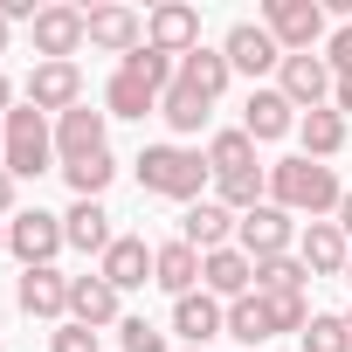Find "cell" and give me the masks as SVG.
<instances>
[{
    "mask_svg": "<svg viewBox=\"0 0 352 352\" xmlns=\"http://www.w3.org/2000/svg\"><path fill=\"white\" fill-rule=\"evenodd\" d=\"M270 201L283 208V214H311V221H324V214H338V201H345V187H338V173L331 166H318V159H276L270 166Z\"/></svg>",
    "mask_w": 352,
    "mask_h": 352,
    "instance_id": "6da1fadb",
    "label": "cell"
},
{
    "mask_svg": "<svg viewBox=\"0 0 352 352\" xmlns=\"http://www.w3.org/2000/svg\"><path fill=\"white\" fill-rule=\"evenodd\" d=\"M138 187L145 194H159V201H201V187H208V159L201 152H187V145H145L138 152Z\"/></svg>",
    "mask_w": 352,
    "mask_h": 352,
    "instance_id": "7a4b0ae2",
    "label": "cell"
},
{
    "mask_svg": "<svg viewBox=\"0 0 352 352\" xmlns=\"http://www.w3.org/2000/svg\"><path fill=\"white\" fill-rule=\"evenodd\" d=\"M8 145H0V166L14 173V180H35V173H49L56 166V131H49V118L35 111V104H14L8 118Z\"/></svg>",
    "mask_w": 352,
    "mask_h": 352,
    "instance_id": "3957f363",
    "label": "cell"
},
{
    "mask_svg": "<svg viewBox=\"0 0 352 352\" xmlns=\"http://www.w3.org/2000/svg\"><path fill=\"white\" fill-rule=\"evenodd\" d=\"M8 249L21 256V270H56V256L69 249L63 214H49V208H21V214L8 221Z\"/></svg>",
    "mask_w": 352,
    "mask_h": 352,
    "instance_id": "277c9868",
    "label": "cell"
},
{
    "mask_svg": "<svg viewBox=\"0 0 352 352\" xmlns=\"http://www.w3.org/2000/svg\"><path fill=\"white\" fill-rule=\"evenodd\" d=\"M263 28L276 35L283 56H311V49L324 42V8H318V0H270V8H263Z\"/></svg>",
    "mask_w": 352,
    "mask_h": 352,
    "instance_id": "5b68a950",
    "label": "cell"
},
{
    "mask_svg": "<svg viewBox=\"0 0 352 352\" xmlns=\"http://www.w3.org/2000/svg\"><path fill=\"white\" fill-rule=\"evenodd\" d=\"M290 242H297V221L276 208V201H263V208H249L242 221H235V249L249 256V263H270V256H290Z\"/></svg>",
    "mask_w": 352,
    "mask_h": 352,
    "instance_id": "8992f818",
    "label": "cell"
},
{
    "mask_svg": "<svg viewBox=\"0 0 352 352\" xmlns=\"http://www.w3.org/2000/svg\"><path fill=\"white\" fill-rule=\"evenodd\" d=\"M28 42H35L42 63H69V56L90 42V14H83V8H42V14L28 21Z\"/></svg>",
    "mask_w": 352,
    "mask_h": 352,
    "instance_id": "52a82bcc",
    "label": "cell"
},
{
    "mask_svg": "<svg viewBox=\"0 0 352 352\" xmlns=\"http://www.w3.org/2000/svg\"><path fill=\"white\" fill-rule=\"evenodd\" d=\"M331 63L324 56H283V69H276V90L297 104V111H324L331 104Z\"/></svg>",
    "mask_w": 352,
    "mask_h": 352,
    "instance_id": "ba28073f",
    "label": "cell"
},
{
    "mask_svg": "<svg viewBox=\"0 0 352 352\" xmlns=\"http://www.w3.org/2000/svg\"><path fill=\"white\" fill-rule=\"evenodd\" d=\"M28 104H35L42 118L76 111V104H83V69H76V63H35V69H28Z\"/></svg>",
    "mask_w": 352,
    "mask_h": 352,
    "instance_id": "9c48e42d",
    "label": "cell"
},
{
    "mask_svg": "<svg viewBox=\"0 0 352 352\" xmlns=\"http://www.w3.org/2000/svg\"><path fill=\"white\" fill-rule=\"evenodd\" d=\"M145 42L159 49V56H194L201 49V14L194 8H180V0H166V8H152V21H145Z\"/></svg>",
    "mask_w": 352,
    "mask_h": 352,
    "instance_id": "30bf717a",
    "label": "cell"
},
{
    "mask_svg": "<svg viewBox=\"0 0 352 352\" xmlns=\"http://www.w3.org/2000/svg\"><path fill=\"white\" fill-rule=\"evenodd\" d=\"M221 56H228V69H242V76L283 69V49H276V35H270L263 21H235V28H228V42H221Z\"/></svg>",
    "mask_w": 352,
    "mask_h": 352,
    "instance_id": "8fae6325",
    "label": "cell"
},
{
    "mask_svg": "<svg viewBox=\"0 0 352 352\" xmlns=\"http://www.w3.org/2000/svg\"><path fill=\"white\" fill-rule=\"evenodd\" d=\"M97 276L124 297V290H145L152 283V249H145V235H118L104 256H97Z\"/></svg>",
    "mask_w": 352,
    "mask_h": 352,
    "instance_id": "7c38bea8",
    "label": "cell"
},
{
    "mask_svg": "<svg viewBox=\"0 0 352 352\" xmlns=\"http://www.w3.org/2000/svg\"><path fill=\"white\" fill-rule=\"evenodd\" d=\"M97 152H111V145H104V111H90V104L63 111V118H56V159L76 166V159H97Z\"/></svg>",
    "mask_w": 352,
    "mask_h": 352,
    "instance_id": "4fadbf2b",
    "label": "cell"
},
{
    "mask_svg": "<svg viewBox=\"0 0 352 352\" xmlns=\"http://www.w3.org/2000/svg\"><path fill=\"white\" fill-rule=\"evenodd\" d=\"M235 221H242V214H228L221 201H194V208L180 214V242H187V249H201V256L235 249Z\"/></svg>",
    "mask_w": 352,
    "mask_h": 352,
    "instance_id": "5bb4252c",
    "label": "cell"
},
{
    "mask_svg": "<svg viewBox=\"0 0 352 352\" xmlns=\"http://www.w3.org/2000/svg\"><path fill=\"white\" fill-rule=\"evenodd\" d=\"M201 290L221 297V304H235V297L256 290V263L242 249H214V256H201Z\"/></svg>",
    "mask_w": 352,
    "mask_h": 352,
    "instance_id": "9a60e30c",
    "label": "cell"
},
{
    "mask_svg": "<svg viewBox=\"0 0 352 352\" xmlns=\"http://www.w3.org/2000/svg\"><path fill=\"white\" fill-rule=\"evenodd\" d=\"M242 131H249L256 145H270V138L297 131V104H290L283 90H249V104H242Z\"/></svg>",
    "mask_w": 352,
    "mask_h": 352,
    "instance_id": "2e32d148",
    "label": "cell"
},
{
    "mask_svg": "<svg viewBox=\"0 0 352 352\" xmlns=\"http://www.w3.org/2000/svg\"><path fill=\"white\" fill-rule=\"evenodd\" d=\"M297 256H304V270H311V276H345L352 242H345V228H338V221H311V228L297 235Z\"/></svg>",
    "mask_w": 352,
    "mask_h": 352,
    "instance_id": "e0dca14e",
    "label": "cell"
},
{
    "mask_svg": "<svg viewBox=\"0 0 352 352\" xmlns=\"http://www.w3.org/2000/svg\"><path fill=\"white\" fill-rule=\"evenodd\" d=\"M173 331H180L187 345H208L214 331H228V304L194 290V297H173Z\"/></svg>",
    "mask_w": 352,
    "mask_h": 352,
    "instance_id": "ac0fdd59",
    "label": "cell"
},
{
    "mask_svg": "<svg viewBox=\"0 0 352 352\" xmlns=\"http://www.w3.org/2000/svg\"><path fill=\"white\" fill-rule=\"evenodd\" d=\"M14 304H21L28 318H69V276H63V270H21Z\"/></svg>",
    "mask_w": 352,
    "mask_h": 352,
    "instance_id": "d6986e66",
    "label": "cell"
},
{
    "mask_svg": "<svg viewBox=\"0 0 352 352\" xmlns=\"http://www.w3.org/2000/svg\"><path fill=\"white\" fill-rule=\"evenodd\" d=\"M90 49L131 56V49H145V21H138L131 8H97V14H90Z\"/></svg>",
    "mask_w": 352,
    "mask_h": 352,
    "instance_id": "ffe728a7",
    "label": "cell"
},
{
    "mask_svg": "<svg viewBox=\"0 0 352 352\" xmlns=\"http://www.w3.org/2000/svg\"><path fill=\"white\" fill-rule=\"evenodd\" d=\"M152 283L173 290V297H194V283H201V249H187V242L152 249Z\"/></svg>",
    "mask_w": 352,
    "mask_h": 352,
    "instance_id": "44dd1931",
    "label": "cell"
},
{
    "mask_svg": "<svg viewBox=\"0 0 352 352\" xmlns=\"http://www.w3.org/2000/svg\"><path fill=\"white\" fill-rule=\"evenodd\" d=\"M63 235H69V249H83V256H104L118 235H111V214H104V201H76L69 214H63Z\"/></svg>",
    "mask_w": 352,
    "mask_h": 352,
    "instance_id": "7402d4cb",
    "label": "cell"
},
{
    "mask_svg": "<svg viewBox=\"0 0 352 352\" xmlns=\"http://www.w3.org/2000/svg\"><path fill=\"white\" fill-rule=\"evenodd\" d=\"M69 318L76 324H118V290L104 283V276H69Z\"/></svg>",
    "mask_w": 352,
    "mask_h": 352,
    "instance_id": "603a6c76",
    "label": "cell"
},
{
    "mask_svg": "<svg viewBox=\"0 0 352 352\" xmlns=\"http://www.w3.org/2000/svg\"><path fill=\"white\" fill-rule=\"evenodd\" d=\"M159 97H166V90H152V83H138L131 69H118V76L104 83V118H152Z\"/></svg>",
    "mask_w": 352,
    "mask_h": 352,
    "instance_id": "cb8c5ba5",
    "label": "cell"
},
{
    "mask_svg": "<svg viewBox=\"0 0 352 352\" xmlns=\"http://www.w3.org/2000/svg\"><path fill=\"white\" fill-rule=\"evenodd\" d=\"M201 159H208V173H214V180H235V173H249V166H256V138H249L242 124H235V131H214Z\"/></svg>",
    "mask_w": 352,
    "mask_h": 352,
    "instance_id": "d4e9b609",
    "label": "cell"
},
{
    "mask_svg": "<svg viewBox=\"0 0 352 352\" xmlns=\"http://www.w3.org/2000/svg\"><path fill=\"white\" fill-rule=\"evenodd\" d=\"M297 138H304V159L324 166V159H338V145H345V118H338L331 104H324V111H304V118H297Z\"/></svg>",
    "mask_w": 352,
    "mask_h": 352,
    "instance_id": "484cf974",
    "label": "cell"
},
{
    "mask_svg": "<svg viewBox=\"0 0 352 352\" xmlns=\"http://www.w3.org/2000/svg\"><path fill=\"white\" fill-rule=\"evenodd\" d=\"M228 76H235V69H228V56H221V49H194V56H180V83H187V90H201L208 104L228 90Z\"/></svg>",
    "mask_w": 352,
    "mask_h": 352,
    "instance_id": "4316f807",
    "label": "cell"
},
{
    "mask_svg": "<svg viewBox=\"0 0 352 352\" xmlns=\"http://www.w3.org/2000/svg\"><path fill=\"white\" fill-rule=\"evenodd\" d=\"M208 111H214V104H208L201 90H187L180 76H173V90L159 97V118H166L173 131H201V124H208Z\"/></svg>",
    "mask_w": 352,
    "mask_h": 352,
    "instance_id": "83f0119b",
    "label": "cell"
},
{
    "mask_svg": "<svg viewBox=\"0 0 352 352\" xmlns=\"http://www.w3.org/2000/svg\"><path fill=\"white\" fill-rule=\"evenodd\" d=\"M63 180H69V194H76V201H97V194L118 180V159H111V152H97V159H76V166H63Z\"/></svg>",
    "mask_w": 352,
    "mask_h": 352,
    "instance_id": "f1b7e54d",
    "label": "cell"
},
{
    "mask_svg": "<svg viewBox=\"0 0 352 352\" xmlns=\"http://www.w3.org/2000/svg\"><path fill=\"white\" fill-rule=\"evenodd\" d=\"M263 201H270V166H249V173H235V180H221V208L228 214H249Z\"/></svg>",
    "mask_w": 352,
    "mask_h": 352,
    "instance_id": "f546056e",
    "label": "cell"
},
{
    "mask_svg": "<svg viewBox=\"0 0 352 352\" xmlns=\"http://www.w3.org/2000/svg\"><path fill=\"white\" fill-rule=\"evenodd\" d=\"M304 256H270V263H256V290L263 297H290V290H304Z\"/></svg>",
    "mask_w": 352,
    "mask_h": 352,
    "instance_id": "4dcf8cb0",
    "label": "cell"
},
{
    "mask_svg": "<svg viewBox=\"0 0 352 352\" xmlns=\"http://www.w3.org/2000/svg\"><path fill=\"white\" fill-rule=\"evenodd\" d=\"M228 338H242V345H263V338H276V331H270V311H263V297H256V290L228 304Z\"/></svg>",
    "mask_w": 352,
    "mask_h": 352,
    "instance_id": "1f68e13d",
    "label": "cell"
},
{
    "mask_svg": "<svg viewBox=\"0 0 352 352\" xmlns=\"http://www.w3.org/2000/svg\"><path fill=\"white\" fill-rule=\"evenodd\" d=\"M118 69H131V76H138V83H152V90H173V76H180V63H173V56H159L152 42H145V49H131Z\"/></svg>",
    "mask_w": 352,
    "mask_h": 352,
    "instance_id": "d6a6232c",
    "label": "cell"
},
{
    "mask_svg": "<svg viewBox=\"0 0 352 352\" xmlns=\"http://www.w3.org/2000/svg\"><path fill=\"white\" fill-rule=\"evenodd\" d=\"M297 338H304V352H352V324H345V318H318V311H311V324H304Z\"/></svg>",
    "mask_w": 352,
    "mask_h": 352,
    "instance_id": "836d02e7",
    "label": "cell"
},
{
    "mask_svg": "<svg viewBox=\"0 0 352 352\" xmlns=\"http://www.w3.org/2000/svg\"><path fill=\"white\" fill-rule=\"evenodd\" d=\"M256 297H263V290H256ZM263 311H270V331H304V324H311L304 290H290V297H263Z\"/></svg>",
    "mask_w": 352,
    "mask_h": 352,
    "instance_id": "e575fe53",
    "label": "cell"
},
{
    "mask_svg": "<svg viewBox=\"0 0 352 352\" xmlns=\"http://www.w3.org/2000/svg\"><path fill=\"white\" fill-rule=\"evenodd\" d=\"M118 345H124V352H166V331L145 324V318H124V324H118Z\"/></svg>",
    "mask_w": 352,
    "mask_h": 352,
    "instance_id": "d590c367",
    "label": "cell"
},
{
    "mask_svg": "<svg viewBox=\"0 0 352 352\" xmlns=\"http://www.w3.org/2000/svg\"><path fill=\"white\" fill-rule=\"evenodd\" d=\"M49 352H97V331H90V324H76V318H63V331L49 338Z\"/></svg>",
    "mask_w": 352,
    "mask_h": 352,
    "instance_id": "8d00e7d4",
    "label": "cell"
},
{
    "mask_svg": "<svg viewBox=\"0 0 352 352\" xmlns=\"http://www.w3.org/2000/svg\"><path fill=\"white\" fill-rule=\"evenodd\" d=\"M324 63H331V76H352V21L338 35H324Z\"/></svg>",
    "mask_w": 352,
    "mask_h": 352,
    "instance_id": "74e56055",
    "label": "cell"
},
{
    "mask_svg": "<svg viewBox=\"0 0 352 352\" xmlns=\"http://www.w3.org/2000/svg\"><path fill=\"white\" fill-rule=\"evenodd\" d=\"M331 111H338V118H352V76H338V83H331Z\"/></svg>",
    "mask_w": 352,
    "mask_h": 352,
    "instance_id": "f35d334b",
    "label": "cell"
},
{
    "mask_svg": "<svg viewBox=\"0 0 352 352\" xmlns=\"http://www.w3.org/2000/svg\"><path fill=\"white\" fill-rule=\"evenodd\" d=\"M0 214H14V173L0 166Z\"/></svg>",
    "mask_w": 352,
    "mask_h": 352,
    "instance_id": "ab89813d",
    "label": "cell"
},
{
    "mask_svg": "<svg viewBox=\"0 0 352 352\" xmlns=\"http://www.w3.org/2000/svg\"><path fill=\"white\" fill-rule=\"evenodd\" d=\"M338 228L352 235V187H345V201H338Z\"/></svg>",
    "mask_w": 352,
    "mask_h": 352,
    "instance_id": "60d3db41",
    "label": "cell"
},
{
    "mask_svg": "<svg viewBox=\"0 0 352 352\" xmlns=\"http://www.w3.org/2000/svg\"><path fill=\"white\" fill-rule=\"evenodd\" d=\"M8 111H14V83H8V76H0V118H8Z\"/></svg>",
    "mask_w": 352,
    "mask_h": 352,
    "instance_id": "b9f144b4",
    "label": "cell"
},
{
    "mask_svg": "<svg viewBox=\"0 0 352 352\" xmlns=\"http://www.w3.org/2000/svg\"><path fill=\"white\" fill-rule=\"evenodd\" d=\"M0 49H8V21H0Z\"/></svg>",
    "mask_w": 352,
    "mask_h": 352,
    "instance_id": "7bdbcfd3",
    "label": "cell"
},
{
    "mask_svg": "<svg viewBox=\"0 0 352 352\" xmlns=\"http://www.w3.org/2000/svg\"><path fill=\"white\" fill-rule=\"evenodd\" d=\"M345 283H352V256H345Z\"/></svg>",
    "mask_w": 352,
    "mask_h": 352,
    "instance_id": "ee69618b",
    "label": "cell"
},
{
    "mask_svg": "<svg viewBox=\"0 0 352 352\" xmlns=\"http://www.w3.org/2000/svg\"><path fill=\"white\" fill-rule=\"evenodd\" d=\"M0 249H8V228H0Z\"/></svg>",
    "mask_w": 352,
    "mask_h": 352,
    "instance_id": "f6af8a7d",
    "label": "cell"
},
{
    "mask_svg": "<svg viewBox=\"0 0 352 352\" xmlns=\"http://www.w3.org/2000/svg\"><path fill=\"white\" fill-rule=\"evenodd\" d=\"M0 145H8V124H0Z\"/></svg>",
    "mask_w": 352,
    "mask_h": 352,
    "instance_id": "bcb514c9",
    "label": "cell"
},
{
    "mask_svg": "<svg viewBox=\"0 0 352 352\" xmlns=\"http://www.w3.org/2000/svg\"><path fill=\"white\" fill-rule=\"evenodd\" d=\"M345 324H352V311H345Z\"/></svg>",
    "mask_w": 352,
    "mask_h": 352,
    "instance_id": "7dc6e473",
    "label": "cell"
},
{
    "mask_svg": "<svg viewBox=\"0 0 352 352\" xmlns=\"http://www.w3.org/2000/svg\"><path fill=\"white\" fill-rule=\"evenodd\" d=\"M187 352H201V345H187Z\"/></svg>",
    "mask_w": 352,
    "mask_h": 352,
    "instance_id": "c3c4849f",
    "label": "cell"
}]
</instances>
